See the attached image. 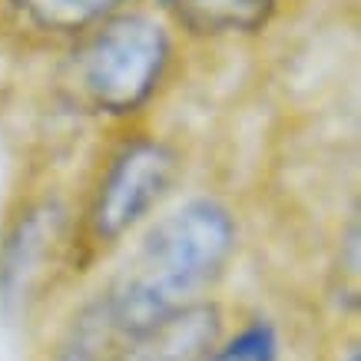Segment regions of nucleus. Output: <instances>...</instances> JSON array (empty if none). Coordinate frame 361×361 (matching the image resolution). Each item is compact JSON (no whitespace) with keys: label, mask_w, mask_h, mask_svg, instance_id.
Masks as SVG:
<instances>
[{"label":"nucleus","mask_w":361,"mask_h":361,"mask_svg":"<svg viewBox=\"0 0 361 361\" xmlns=\"http://www.w3.org/2000/svg\"><path fill=\"white\" fill-rule=\"evenodd\" d=\"M361 232H358V219H351L345 239H341V252H338V302L345 305H358V288H361V259H358V245Z\"/></svg>","instance_id":"9"},{"label":"nucleus","mask_w":361,"mask_h":361,"mask_svg":"<svg viewBox=\"0 0 361 361\" xmlns=\"http://www.w3.org/2000/svg\"><path fill=\"white\" fill-rule=\"evenodd\" d=\"M235 219L216 199H192L146 232L142 245L106 292L93 298L103 322L120 341L192 305L216 282L235 252Z\"/></svg>","instance_id":"1"},{"label":"nucleus","mask_w":361,"mask_h":361,"mask_svg":"<svg viewBox=\"0 0 361 361\" xmlns=\"http://www.w3.org/2000/svg\"><path fill=\"white\" fill-rule=\"evenodd\" d=\"M275 355H279V338H275L272 325L252 322L226 348H219L216 361H275Z\"/></svg>","instance_id":"8"},{"label":"nucleus","mask_w":361,"mask_h":361,"mask_svg":"<svg viewBox=\"0 0 361 361\" xmlns=\"http://www.w3.org/2000/svg\"><path fill=\"white\" fill-rule=\"evenodd\" d=\"M20 20L44 33H80L106 20L126 0H4Z\"/></svg>","instance_id":"7"},{"label":"nucleus","mask_w":361,"mask_h":361,"mask_svg":"<svg viewBox=\"0 0 361 361\" xmlns=\"http://www.w3.org/2000/svg\"><path fill=\"white\" fill-rule=\"evenodd\" d=\"M192 33H255L272 20L275 0H173Z\"/></svg>","instance_id":"6"},{"label":"nucleus","mask_w":361,"mask_h":361,"mask_svg":"<svg viewBox=\"0 0 361 361\" xmlns=\"http://www.w3.org/2000/svg\"><path fill=\"white\" fill-rule=\"evenodd\" d=\"M219 341V308L186 305L123 341L113 361H206Z\"/></svg>","instance_id":"5"},{"label":"nucleus","mask_w":361,"mask_h":361,"mask_svg":"<svg viewBox=\"0 0 361 361\" xmlns=\"http://www.w3.org/2000/svg\"><path fill=\"white\" fill-rule=\"evenodd\" d=\"M176 169L179 159L166 142L136 140L123 146L103 176L90 209L93 232L99 239H120L169 192Z\"/></svg>","instance_id":"3"},{"label":"nucleus","mask_w":361,"mask_h":361,"mask_svg":"<svg viewBox=\"0 0 361 361\" xmlns=\"http://www.w3.org/2000/svg\"><path fill=\"white\" fill-rule=\"evenodd\" d=\"M348 361H361V355H358V351H351V355H348Z\"/></svg>","instance_id":"10"},{"label":"nucleus","mask_w":361,"mask_h":361,"mask_svg":"<svg viewBox=\"0 0 361 361\" xmlns=\"http://www.w3.org/2000/svg\"><path fill=\"white\" fill-rule=\"evenodd\" d=\"M63 235V209L54 199L33 202L20 212L0 245V308L23 312L33 292L44 285L47 269Z\"/></svg>","instance_id":"4"},{"label":"nucleus","mask_w":361,"mask_h":361,"mask_svg":"<svg viewBox=\"0 0 361 361\" xmlns=\"http://www.w3.org/2000/svg\"><path fill=\"white\" fill-rule=\"evenodd\" d=\"M163 7H173V0H163Z\"/></svg>","instance_id":"11"},{"label":"nucleus","mask_w":361,"mask_h":361,"mask_svg":"<svg viewBox=\"0 0 361 361\" xmlns=\"http://www.w3.org/2000/svg\"><path fill=\"white\" fill-rule=\"evenodd\" d=\"M173 56L169 33L142 13L110 17L77 56L80 93L93 110L130 116L153 99Z\"/></svg>","instance_id":"2"}]
</instances>
